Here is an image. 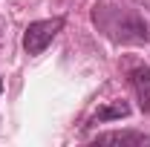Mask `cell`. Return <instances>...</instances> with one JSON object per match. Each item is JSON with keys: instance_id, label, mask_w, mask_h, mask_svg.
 <instances>
[{"instance_id": "8992f818", "label": "cell", "mask_w": 150, "mask_h": 147, "mask_svg": "<svg viewBox=\"0 0 150 147\" xmlns=\"http://www.w3.org/2000/svg\"><path fill=\"white\" fill-rule=\"evenodd\" d=\"M0 92H3V81H0Z\"/></svg>"}, {"instance_id": "277c9868", "label": "cell", "mask_w": 150, "mask_h": 147, "mask_svg": "<svg viewBox=\"0 0 150 147\" xmlns=\"http://www.w3.org/2000/svg\"><path fill=\"white\" fill-rule=\"evenodd\" d=\"M130 112H133V110H130V104H127L124 98H121V101H110L107 107H101V110L90 118V127H93V124H104V121H118V118H127Z\"/></svg>"}, {"instance_id": "6da1fadb", "label": "cell", "mask_w": 150, "mask_h": 147, "mask_svg": "<svg viewBox=\"0 0 150 147\" xmlns=\"http://www.w3.org/2000/svg\"><path fill=\"white\" fill-rule=\"evenodd\" d=\"M93 23H95V29L104 37H110L112 43L136 46V43H144L150 37L147 23L139 18L133 9H124V6L95 3L93 6Z\"/></svg>"}, {"instance_id": "3957f363", "label": "cell", "mask_w": 150, "mask_h": 147, "mask_svg": "<svg viewBox=\"0 0 150 147\" xmlns=\"http://www.w3.org/2000/svg\"><path fill=\"white\" fill-rule=\"evenodd\" d=\"M127 81L139 98L142 112H150V66L144 61H127Z\"/></svg>"}, {"instance_id": "7a4b0ae2", "label": "cell", "mask_w": 150, "mask_h": 147, "mask_svg": "<svg viewBox=\"0 0 150 147\" xmlns=\"http://www.w3.org/2000/svg\"><path fill=\"white\" fill-rule=\"evenodd\" d=\"M64 29V18H49V20H32L23 32V52L26 55H40L52 40L55 35Z\"/></svg>"}, {"instance_id": "5b68a950", "label": "cell", "mask_w": 150, "mask_h": 147, "mask_svg": "<svg viewBox=\"0 0 150 147\" xmlns=\"http://www.w3.org/2000/svg\"><path fill=\"white\" fill-rule=\"evenodd\" d=\"M95 141H130V144H147L150 139L144 133H130V130H112V133H98Z\"/></svg>"}]
</instances>
